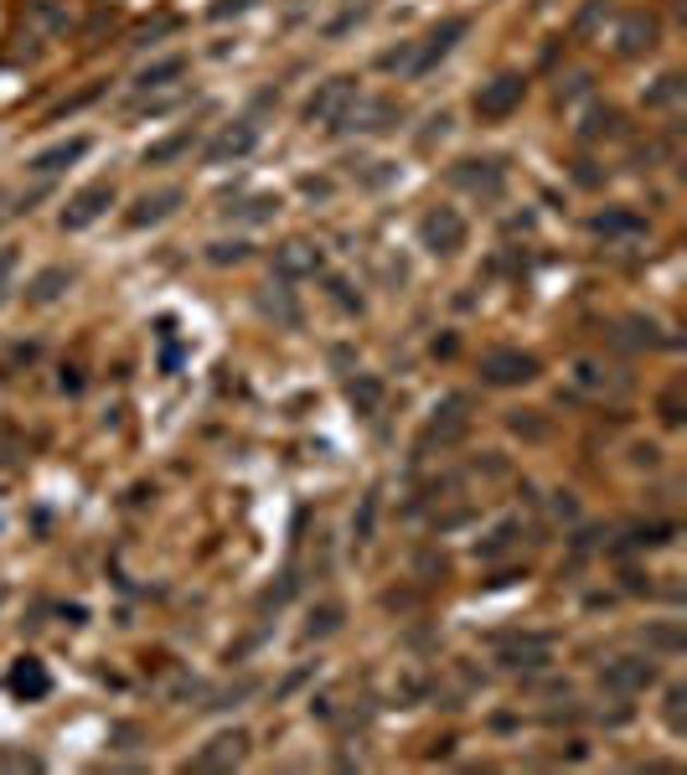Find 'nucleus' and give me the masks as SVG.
I'll use <instances>...</instances> for the list:
<instances>
[{"instance_id": "obj_1", "label": "nucleus", "mask_w": 687, "mask_h": 775, "mask_svg": "<svg viewBox=\"0 0 687 775\" xmlns=\"http://www.w3.org/2000/svg\"><path fill=\"white\" fill-rule=\"evenodd\" d=\"M471 419H475V398L471 393H445L439 403H434L430 424H424V435H419V445L424 450H450V445H460V439L471 435Z\"/></svg>"}, {"instance_id": "obj_2", "label": "nucleus", "mask_w": 687, "mask_h": 775, "mask_svg": "<svg viewBox=\"0 0 687 775\" xmlns=\"http://www.w3.org/2000/svg\"><path fill=\"white\" fill-rule=\"evenodd\" d=\"M471 239V222L460 218L455 207H430L424 218H419V249L434 258H455Z\"/></svg>"}, {"instance_id": "obj_3", "label": "nucleus", "mask_w": 687, "mask_h": 775, "mask_svg": "<svg viewBox=\"0 0 687 775\" xmlns=\"http://www.w3.org/2000/svg\"><path fill=\"white\" fill-rule=\"evenodd\" d=\"M522 99H528V78H522V73H496L491 83H481V88H475L471 109L486 124H496V120H511V114L522 109Z\"/></svg>"}, {"instance_id": "obj_4", "label": "nucleus", "mask_w": 687, "mask_h": 775, "mask_svg": "<svg viewBox=\"0 0 687 775\" xmlns=\"http://www.w3.org/2000/svg\"><path fill=\"white\" fill-rule=\"evenodd\" d=\"M352 104H357V78L352 73H336V78H326L311 99H305V124H311V130L315 124H321V130H336Z\"/></svg>"}, {"instance_id": "obj_5", "label": "nucleus", "mask_w": 687, "mask_h": 775, "mask_svg": "<svg viewBox=\"0 0 687 775\" xmlns=\"http://www.w3.org/2000/svg\"><path fill=\"white\" fill-rule=\"evenodd\" d=\"M532 378H538V358L522 347H491L481 358V383H491V388H522Z\"/></svg>"}, {"instance_id": "obj_6", "label": "nucleus", "mask_w": 687, "mask_h": 775, "mask_svg": "<svg viewBox=\"0 0 687 775\" xmlns=\"http://www.w3.org/2000/svg\"><path fill=\"white\" fill-rule=\"evenodd\" d=\"M109 207H114V181H88V186H79V192L68 197L58 222L68 228V233H83V228H94Z\"/></svg>"}, {"instance_id": "obj_7", "label": "nucleus", "mask_w": 687, "mask_h": 775, "mask_svg": "<svg viewBox=\"0 0 687 775\" xmlns=\"http://www.w3.org/2000/svg\"><path fill=\"white\" fill-rule=\"evenodd\" d=\"M450 186H460V192H471V197L481 202H496L502 197V186H507V166L502 160H455L450 166Z\"/></svg>"}, {"instance_id": "obj_8", "label": "nucleus", "mask_w": 687, "mask_h": 775, "mask_svg": "<svg viewBox=\"0 0 687 775\" xmlns=\"http://www.w3.org/2000/svg\"><path fill=\"white\" fill-rule=\"evenodd\" d=\"M615 52L620 58H647L656 52V41H662V21L651 16V11H626V16L615 21Z\"/></svg>"}, {"instance_id": "obj_9", "label": "nucleus", "mask_w": 687, "mask_h": 775, "mask_svg": "<svg viewBox=\"0 0 687 775\" xmlns=\"http://www.w3.org/2000/svg\"><path fill=\"white\" fill-rule=\"evenodd\" d=\"M466 32H471V21H466V16H445L424 41H413V68H409V73H430V68H439V62L455 52V41L466 37Z\"/></svg>"}, {"instance_id": "obj_10", "label": "nucleus", "mask_w": 687, "mask_h": 775, "mask_svg": "<svg viewBox=\"0 0 687 775\" xmlns=\"http://www.w3.org/2000/svg\"><path fill=\"white\" fill-rule=\"evenodd\" d=\"M254 145H258V124L254 120H233V124H222V130L207 140L202 160H207V166H228V160L254 156Z\"/></svg>"}, {"instance_id": "obj_11", "label": "nucleus", "mask_w": 687, "mask_h": 775, "mask_svg": "<svg viewBox=\"0 0 687 775\" xmlns=\"http://www.w3.org/2000/svg\"><path fill=\"white\" fill-rule=\"evenodd\" d=\"M249 760V735L243 729H222L192 755V771H238Z\"/></svg>"}, {"instance_id": "obj_12", "label": "nucleus", "mask_w": 687, "mask_h": 775, "mask_svg": "<svg viewBox=\"0 0 687 775\" xmlns=\"http://www.w3.org/2000/svg\"><path fill=\"white\" fill-rule=\"evenodd\" d=\"M403 120V109L393 99H362L357 94V104L341 114V124L336 130H357V135H383V130H393V124Z\"/></svg>"}, {"instance_id": "obj_13", "label": "nucleus", "mask_w": 687, "mask_h": 775, "mask_svg": "<svg viewBox=\"0 0 687 775\" xmlns=\"http://www.w3.org/2000/svg\"><path fill=\"white\" fill-rule=\"evenodd\" d=\"M600 682H605L610 693L636 698V693H647L651 682H656V667H651L647 656H615V662H605V673H600Z\"/></svg>"}, {"instance_id": "obj_14", "label": "nucleus", "mask_w": 687, "mask_h": 775, "mask_svg": "<svg viewBox=\"0 0 687 775\" xmlns=\"http://www.w3.org/2000/svg\"><path fill=\"white\" fill-rule=\"evenodd\" d=\"M496 662L507 673H538L553 662V637H507L496 646Z\"/></svg>"}, {"instance_id": "obj_15", "label": "nucleus", "mask_w": 687, "mask_h": 775, "mask_svg": "<svg viewBox=\"0 0 687 775\" xmlns=\"http://www.w3.org/2000/svg\"><path fill=\"white\" fill-rule=\"evenodd\" d=\"M181 202H186V192L181 186H156V192H145V197H135V207L124 213V228H156V222H166L171 213H177Z\"/></svg>"}, {"instance_id": "obj_16", "label": "nucleus", "mask_w": 687, "mask_h": 775, "mask_svg": "<svg viewBox=\"0 0 687 775\" xmlns=\"http://www.w3.org/2000/svg\"><path fill=\"white\" fill-rule=\"evenodd\" d=\"M326 269V254L315 249L311 239H290V243H279L275 249V275L279 279H311Z\"/></svg>"}, {"instance_id": "obj_17", "label": "nucleus", "mask_w": 687, "mask_h": 775, "mask_svg": "<svg viewBox=\"0 0 687 775\" xmlns=\"http://www.w3.org/2000/svg\"><path fill=\"white\" fill-rule=\"evenodd\" d=\"M88 150H94V140H88V135L58 140V145H47V150H37V156L26 160V171L47 181V177H58V171H68V166H79V160L88 156Z\"/></svg>"}, {"instance_id": "obj_18", "label": "nucleus", "mask_w": 687, "mask_h": 775, "mask_svg": "<svg viewBox=\"0 0 687 775\" xmlns=\"http://www.w3.org/2000/svg\"><path fill=\"white\" fill-rule=\"evenodd\" d=\"M73 269L68 264H47V269H37V275L26 279V305H52V300H62L68 290H73Z\"/></svg>"}, {"instance_id": "obj_19", "label": "nucleus", "mask_w": 687, "mask_h": 775, "mask_svg": "<svg viewBox=\"0 0 687 775\" xmlns=\"http://www.w3.org/2000/svg\"><path fill=\"white\" fill-rule=\"evenodd\" d=\"M11 693L26 698V703H37V698L52 693V673H47V662H37V656H21L16 667H11Z\"/></svg>"}, {"instance_id": "obj_20", "label": "nucleus", "mask_w": 687, "mask_h": 775, "mask_svg": "<svg viewBox=\"0 0 687 775\" xmlns=\"http://www.w3.org/2000/svg\"><path fill=\"white\" fill-rule=\"evenodd\" d=\"M589 233H600V239H641V233H647V218L630 213V207H605V213L589 218Z\"/></svg>"}, {"instance_id": "obj_21", "label": "nucleus", "mask_w": 687, "mask_h": 775, "mask_svg": "<svg viewBox=\"0 0 687 775\" xmlns=\"http://www.w3.org/2000/svg\"><path fill=\"white\" fill-rule=\"evenodd\" d=\"M177 78H186V58H160V62H150V68H140V78H135V88L140 94H156V88H171Z\"/></svg>"}, {"instance_id": "obj_22", "label": "nucleus", "mask_w": 687, "mask_h": 775, "mask_svg": "<svg viewBox=\"0 0 687 775\" xmlns=\"http://www.w3.org/2000/svg\"><path fill=\"white\" fill-rule=\"evenodd\" d=\"M233 222H275V213H279V197L275 192H254V197H243V202H233V207H222Z\"/></svg>"}, {"instance_id": "obj_23", "label": "nucleus", "mask_w": 687, "mask_h": 775, "mask_svg": "<svg viewBox=\"0 0 687 775\" xmlns=\"http://www.w3.org/2000/svg\"><path fill=\"white\" fill-rule=\"evenodd\" d=\"M347 403H352L357 414H377V403H383V378H373V373L347 378Z\"/></svg>"}, {"instance_id": "obj_24", "label": "nucleus", "mask_w": 687, "mask_h": 775, "mask_svg": "<svg viewBox=\"0 0 687 775\" xmlns=\"http://www.w3.org/2000/svg\"><path fill=\"white\" fill-rule=\"evenodd\" d=\"M341 620H347V610L336 605V600H326V605H315L311 620H305V641H326L341 631Z\"/></svg>"}, {"instance_id": "obj_25", "label": "nucleus", "mask_w": 687, "mask_h": 775, "mask_svg": "<svg viewBox=\"0 0 687 775\" xmlns=\"http://www.w3.org/2000/svg\"><path fill=\"white\" fill-rule=\"evenodd\" d=\"M517 537H522V522H517V517H507V522H496V528H491V533L481 537V543H475V558H496V554H507V548L517 543Z\"/></svg>"}, {"instance_id": "obj_26", "label": "nucleus", "mask_w": 687, "mask_h": 775, "mask_svg": "<svg viewBox=\"0 0 687 775\" xmlns=\"http://www.w3.org/2000/svg\"><path fill=\"white\" fill-rule=\"evenodd\" d=\"M258 311H264V316H279L285 326H300V305H294V300L285 295V290H275V284H269V290L258 295Z\"/></svg>"}, {"instance_id": "obj_27", "label": "nucleus", "mask_w": 687, "mask_h": 775, "mask_svg": "<svg viewBox=\"0 0 687 775\" xmlns=\"http://www.w3.org/2000/svg\"><path fill=\"white\" fill-rule=\"evenodd\" d=\"M326 295H332L336 305L347 311V316H362V311H367V300L357 295V284H352V279H341V275H332V279H326Z\"/></svg>"}, {"instance_id": "obj_28", "label": "nucleus", "mask_w": 687, "mask_h": 775, "mask_svg": "<svg viewBox=\"0 0 687 775\" xmlns=\"http://www.w3.org/2000/svg\"><path fill=\"white\" fill-rule=\"evenodd\" d=\"M186 150H192V130H177L171 140H160V145H150V150H145V166H166V160L186 156Z\"/></svg>"}, {"instance_id": "obj_29", "label": "nucleus", "mask_w": 687, "mask_h": 775, "mask_svg": "<svg viewBox=\"0 0 687 775\" xmlns=\"http://www.w3.org/2000/svg\"><path fill=\"white\" fill-rule=\"evenodd\" d=\"M615 130H620V114H615V109H589L584 124H579V135H584V140L615 135Z\"/></svg>"}, {"instance_id": "obj_30", "label": "nucleus", "mask_w": 687, "mask_h": 775, "mask_svg": "<svg viewBox=\"0 0 687 775\" xmlns=\"http://www.w3.org/2000/svg\"><path fill=\"white\" fill-rule=\"evenodd\" d=\"M677 537V528L672 522H647V528H630V543L636 548H662V543H672Z\"/></svg>"}, {"instance_id": "obj_31", "label": "nucleus", "mask_w": 687, "mask_h": 775, "mask_svg": "<svg viewBox=\"0 0 687 775\" xmlns=\"http://www.w3.org/2000/svg\"><path fill=\"white\" fill-rule=\"evenodd\" d=\"M243 258H249V243H243V239L207 243V264H217V269H222V264H243Z\"/></svg>"}, {"instance_id": "obj_32", "label": "nucleus", "mask_w": 687, "mask_h": 775, "mask_svg": "<svg viewBox=\"0 0 687 775\" xmlns=\"http://www.w3.org/2000/svg\"><path fill=\"white\" fill-rule=\"evenodd\" d=\"M507 424H511V435H528V439H543V435H549V424L538 419V409H517Z\"/></svg>"}, {"instance_id": "obj_33", "label": "nucleus", "mask_w": 687, "mask_h": 775, "mask_svg": "<svg viewBox=\"0 0 687 775\" xmlns=\"http://www.w3.org/2000/svg\"><path fill=\"white\" fill-rule=\"evenodd\" d=\"M16 269H21V249L0 243V300L11 295V279H16Z\"/></svg>"}, {"instance_id": "obj_34", "label": "nucleus", "mask_w": 687, "mask_h": 775, "mask_svg": "<svg viewBox=\"0 0 687 775\" xmlns=\"http://www.w3.org/2000/svg\"><path fill=\"white\" fill-rule=\"evenodd\" d=\"M677 94H683V73H667V78H662V83H656V88L647 94V104H651V109H662V104H672Z\"/></svg>"}, {"instance_id": "obj_35", "label": "nucleus", "mask_w": 687, "mask_h": 775, "mask_svg": "<svg viewBox=\"0 0 687 775\" xmlns=\"http://www.w3.org/2000/svg\"><path fill=\"white\" fill-rule=\"evenodd\" d=\"M647 641L651 646H662V652H683L687 646V637L677 631V626H656V631H647Z\"/></svg>"}, {"instance_id": "obj_36", "label": "nucleus", "mask_w": 687, "mask_h": 775, "mask_svg": "<svg viewBox=\"0 0 687 775\" xmlns=\"http://www.w3.org/2000/svg\"><path fill=\"white\" fill-rule=\"evenodd\" d=\"M32 11H37V21L47 26V32H62V26H68V11H62V5H52V0H37Z\"/></svg>"}, {"instance_id": "obj_37", "label": "nucleus", "mask_w": 687, "mask_h": 775, "mask_svg": "<svg viewBox=\"0 0 687 775\" xmlns=\"http://www.w3.org/2000/svg\"><path fill=\"white\" fill-rule=\"evenodd\" d=\"M377 68H383V73H393V68H403V73H409V68H413V41H403V47L383 52V58H377Z\"/></svg>"}, {"instance_id": "obj_38", "label": "nucleus", "mask_w": 687, "mask_h": 775, "mask_svg": "<svg viewBox=\"0 0 687 775\" xmlns=\"http://www.w3.org/2000/svg\"><path fill=\"white\" fill-rule=\"evenodd\" d=\"M450 135V114H445V109H439V114H430V130H424V135H419V145H424V150H430L434 140H445Z\"/></svg>"}, {"instance_id": "obj_39", "label": "nucleus", "mask_w": 687, "mask_h": 775, "mask_svg": "<svg viewBox=\"0 0 687 775\" xmlns=\"http://www.w3.org/2000/svg\"><path fill=\"white\" fill-rule=\"evenodd\" d=\"M683 703H687V688H672V693H667V724H672V729H683V724H687Z\"/></svg>"}, {"instance_id": "obj_40", "label": "nucleus", "mask_w": 687, "mask_h": 775, "mask_svg": "<svg viewBox=\"0 0 687 775\" xmlns=\"http://www.w3.org/2000/svg\"><path fill=\"white\" fill-rule=\"evenodd\" d=\"M373 517H377V497H367L362 501V512H357V522H352L357 537H373Z\"/></svg>"}, {"instance_id": "obj_41", "label": "nucleus", "mask_w": 687, "mask_h": 775, "mask_svg": "<svg viewBox=\"0 0 687 775\" xmlns=\"http://www.w3.org/2000/svg\"><path fill=\"white\" fill-rule=\"evenodd\" d=\"M662 419H667V424H683V403H677V393L662 398Z\"/></svg>"}, {"instance_id": "obj_42", "label": "nucleus", "mask_w": 687, "mask_h": 775, "mask_svg": "<svg viewBox=\"0 0 687 775\" xmlns=\"http://www.w3.org/2000/svg\"><path fill=\"white\" fill-rule=\"evenodd\" d=\"M600 11H605V0H589V5H584V16H579V32H589V26L600 21Z\"/></svg>"}, {"instance_id": "obj_43", "label": "nucleus", "mask_w": 687, "mask_h": 775, "mask_svg": "<svg viewBox=\"0 0 687 775\" xmlns=\"http://www.w3.org/2000/svg\"><path fill=\"white\" fill-rule=\"evenodd\" d=\"M254 0H217L213 5V16H233V11H249Z\"/></svg>"}, {"instance_id": "obj_44", "label": "nucleus", "mask_w": 687, "mask_h": 775, "mask_svg": "<svg viewBox=\"0 0 687 775\" xmlns=\"http://www.w3.org/2000/svg\"><path fill=\"white\" fill-rule=\"evenodd\" d=\"M0 218H5V192H0Z\"/></svg>"}]
</instances>
